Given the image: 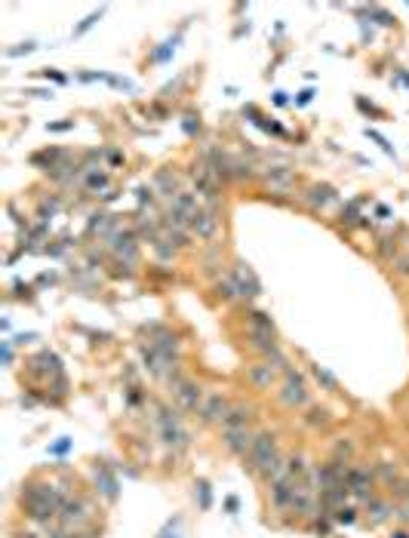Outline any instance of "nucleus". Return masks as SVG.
Returning <instances> with one entry per match:
<instances>
[{
  "mask_svg": "<svg viewBox=\"0 0 409 538\" xmlns=\"http://www.w3.org/2000/svg\"><path fill=\"white\" fill-rule=\"evenodd\" d=\"M243 468L253 473L256 480H262L265 486L274 483L286 468V455L280 452L277 434H271V430H256V443H253V449L247 452V458H243Z\"/></svg>",
  "mask_w": 409,
  "mask_h": 538,
  "instance_id": "nucleus-1",
  "label": "nucleus"
},
{
  "mask_svg": "<svg viewBox=\"0 0 409 538\" xmlns=\"http://www.w3.org/2000/svg\"><path fill=\"white\" fill-rule=\"evenodd\" d=\"M68 498V492L59 489L56 483H25L22 486V507H25V516L34 520L37 526H53L59 520V511Z\"/></svg>",
  "mask_w": 409,
  "mask_h": 538,
  "instance_id": "nucleus-2",
  "label": "nucleus"
},
{
  "mask_svg": "<svg viewBox=\"0 0 409 538\" xmlns=\"http://www.w3.org/2000/svg\"><path fill=\"white\" fill-rule=\"evenodd\" d=\"M157 437H160L163 446L182 452L188 449V430L182 425V415H178V409H169V406H160L157 409Z\"/></svg>",
  "mask_w": 409,
  "mask_h": 538,
  "instance_id": "nucleus-3",
  "label": "nucleus"
},
{
  "mask_svg": "<svg viewBox=\"0 0 409 538\" xmlns=\"http://www.w3.org/2000/svg\"><path fill=\"white\" fill-rule=\"evenodd\" d=\"M169 391H172V400H176V406H178V412H200V406H203V400H206V394L200 391V385H194L191 378H185V376H172L169 378Z\"/></svg>",
  "mask_w": 409,
  "mask_h": 538,
  "instance_id": "nucleus-4",
  "label": "nucleus"
},
{
  "mask_svg": "<svg viewBox=\"0 0 409 538\" xmlns=\"http://www.w3.org/2000/svg\"><path fill=\"white\" fill-rule=\"evenodd\" d=\"M277 400L286 409H305L308 403H311V394H308L305 376H299L296 369L283 372V385H280V391H277Z\"/></svg>",
  "mask_w": 409,
  "mask_h": 538,
  "instance_id": "nucleus-5",
  "label": "nucleus"
},
{
  "mask_svg": "<svg viewBox=\"0 0 409 538\" xmlns=\"http://www.w3.org/2000/svg\"><path fill=\"white\" fill-rule=\"evenodd\" d=\"M348 492L354 501H369L376 495V471L366 468V464H351L348 468Z\"/></svg>",
  "mask_w": 409,
  "mask_h": 538,
  "instance_id": "nucleus-6",
  "label": "nucleus"
},
{
  "mask_svg": "<svg viewBox=\"0 0 409 538\" xmlns=\"http://www.w3.org/2000/svg\"><path fill=\"white\" fill-rule=\"evenodd\" d=\"M228 280H231L237 299H256L262 296V283H258V277L253 274V268L243 262H237L231 271H228Z\"/></svg>",
  "mask_w": 409,
  "mask_h": 538,
  "instance_id": "nucleus-7",
  "label": "nucleus"
},
{
  "mask_svg": "<svg viewBox=\"0 0 409 538\" xmlns=\"http://www.w3.org/2000/svg\"><path fill=\"white\" fill-rule=\"evenodd\" d=\"M231 406H234L231 400H228V397H222L219 391H215V394H206V400H203V406H200L197 419L203 421V425H219V428H222V421L228 419Z\"/></svg>",
  "mask_w": 409,
  "mask_h": 538,
  "instance_id": "nucleus-8",
  "label": "nucleus"
},
{
  "mask_svg": "<svg viewBox=\"0 0 409 538\" xmlns=\"http://www.w3.org/2000/svg\"><path fill=\"white\" fill-rule=\"evenodd\" d=\"M92 483H96V492L102 495V498L117 501L120 480H117V473H114V468L108 462H96V464H92Z\"/></svg>",
  "mask_w": 409,
  "mask_h": 538,
  "instance_id": "nucleus-9",
  "label": "nucleus"
},
{
  "mask_svg": "<svg viewBox=\"0 0 409 538\" xmlns=\"http://www.w3.org/2000/svg\"><path fill=\"white\" fill-rule=\"evenodd\" d=\"M222 443H225V449L231 452V455H237L243 462L247 452L253 449V443H256V430L253 428H225L222 430Z\"/></svg>",
  "mask_w": 409,
  "mask_h": 538,
  "instance_id": "nucleus-10",
  "label": "nucleus"
},
{
  "mask_svg": "<svg viewBox=\"0 0 409 538\" xmlns=\"http://www.w3.org/2000/svg\"><path fill=\"white\" fill-rule=\"evenodd\" d=\"M191 178H194L197 194L206 200V206H215V200H219V178L212 176V169L206 167V163H197V167L191 169Z\"/></svg>",
  "mask_w": 409,
  "mask_h": 538,
  "instance_id": "nucleus-11",
  "label": "nucleus"
},
{
  "mask_svg": "<svg viewBox=\"0 0 409 538\" xmlns=\"http://www.w3.org/2000/svg\"><path fill=\"white\" fill-rule=\"evenodd\" d=\"M169 212H172V215H178V219H182L185 225H191V221L197 219V212H200L197 194H191V191H178L176 197L169 200Z\"/></svg>",
  "mask_w": 409,
  "mask_h": 538,
  "instance_id": "nucleus-12",
  "label": "nucleus"
},
{
  "mask_svg": "<svg viewBox=\"0 0 409 538\" xmlns=\"http://www.w3.org/2000/svg\"><path fill=\"white\" fill-rule=\"evenodd\" d=\"M191 234H197L200 240H212L219 234V212H215V206H200L197 219L191 221Z\"/></svg>",
  "mask_w": 409,
  "mask_h": 538,
  "instance_id": "nucleus-13",
  "label": "nucleus"
},
{
  "mask_svg": "<svg viewBox=\"0 0 409 538\" xmlns=\"http://www.w3.org/2000/svg\"><path fill=\"white\" fill-rule=\"evenodd\" d=\"M277 366H271L268 360H262V363H253V366H247V382L256 387V391H271V385L277 382Z\"/></svg>",
  "mask_w": 409,
  "mask_h": 538,
  "instance_id": "nucleus-14",
  "label": "nucleus"
},
{
  "mask_svg": "<svg viewBox=\"0 0 409 538\" xmlns=\"http://www.w3.org/2000/svg\"><path fill=\"white\" fill-rule=\"evenodd\" d=\"M253 419H256V409L249 403H234L228 419L222 421V430L225 428H253Z\"/></svg>",
  "mask_w": 409,
  "mask_h": 538,
  "instance_id": "nucleus-15",
  "label": "nucleus"
},
{
  "mask_svg": "<svg viewBox=\"0 0 409 538\" xmlns=\"http://www.w3.org/2000/svg\"><path fill=\"white\" fill-rule=\"evenodd\" d=\"M301 200H305L311 210H326V206L335 200V191L329 188V185H311V188L301 194Z\"/></svg>",
  "mask_w": 409,
  "mask_h": 538,
  "instance_id": "nucleus-16",
  "label": "nucleus"
},
{
  "mask_svg": "<svg viewBox=\"0 0 409 538\" xmlns=\"http://www.w3.org/2000/svg\"><path fill=\"white\" fill-rule=\"evenodd\" d=\"M111 249H114V255H117L120 262H124V258L129 264L139 262V246H135L133 234H117V237H114V243H111Z\"/></svg>",
  "mask_w": 409,
  "mask_h": 538,
  "instance_id": "nucleus-17",
  "label": "nucleus"
},
{
  "mask_svg": "<svg viewBox=\"0 0 409 538\" xmlns=\"http://www.w3.org/2000/svg\"><path fill=\"white\" fill-rule=\"evenodd\" d=\"M265 185L268 188H290V185H296V172L290 167H271L265 169Z\"/></svg>",
  "mask_w": 409,
  "mask_h": 538,
  "instance_id": "nucleus-18",
  "label": "nucleus"
},
{
  "mask_svg": "<svg viewBox=\"0 0 409 538\" xmlns=\"http://www.w3.org/2000/svg\"><path fill=\"white\" fill-rule=\"evenodd\" d=\"M366 511H369L372 526H378V523H385L391 514H397V511H394L391 501H387V498H378V495H372V498L366 501Z\"/></svg>",
  "mask_w": 409,
  "mask_h": 538,
  "instance_id": "nucleus-19",
  "label": "nucleus"
},
{
  "mask_svg": "<svg viewBox=\"0 0 409 538\" xmlns=\"http://www.w3.org/2000/svg\"><path fill=\"white\" fill-rule=\"evenodd\" d=\"M311 376H314V382L320 385V391H329V394H339V378L333 376V372L326 369V366H320V363H314L311 366Z\"/></svg>",
  "mask_w": 409,
  "mask_h": 538,
  "instance_id": "nucleus-20",
  "label": "nucleus"
},
{
  "mask_svg": "<svg viewBox=\"0 0 409 538\" xmlns=\"http://www.w3.org/2000/svg\"><path fill=\"white\" fill-rule=\"evenodd\" d=\"M357 458V449H354V440H348V437H342L339 443L333 446V462L339 464H354Z\"/></svg>",
  "mask_w": 409,
  "mask_h": 538,
  "instance_id": "nucleus-21",
  "label": "nucleus"
},
{
  "mask_svg": "<svg viewBox=\"0 0 409 538\" xmlns=\"http://www.w3.org/2000/svg\"><path fill=\"white\" fill-rule=\"evenodd\" d=\"M194 501H197L200 511H210L212 507V489H210V480H197L194 483Z\"/></svg>",
  "mask_w": 409,
  "mask_h": 538,
  "instance_id": "nucleus-22",
  "label": "nucleus"
},
{
  "mask_svg": "<svg viewBox=\"0 0 409 538\" xmlns=\"http://www.w3.org/2000/svg\"><path fill=\"white\" fill-rule=\"evenodd\" d=\"M154 185L160 188V194H167L169 200L178 194V191H176V176H172V172H167V169H163V172H157V176H154Z\"/></svg>",
  "mask_w": 409,
  "mask_h": 538,
  "instance_id": "nucleus-23",
  "label": "nucleus"
},
{
  "mask_svg": "<svg viewBox=\"0 0 409 538\" xmlns=\"http://www.w3.org/2000/svg\"><path fill=\"white\" fill-rule=\"evenodd\" d=\"M333 514H314V520H311V532L314 535H323L326 538L329 532H333Z\"/></svg>",
  "mask_w": 409,
  "mask_h": 538,
  "instance_id": "nucleus-24",
  "label": "nucleus"
},
{
  "mask_svg": "<svg viewBox=\"0 0 409 538\" xmlns=\"http://www.w3.org/2000/svg\"><path fill=\"white\" fill-rule=\"evenodd\" d=\"M333 520H335V526H354V523H357V507L354 505L339 507V511L333 514Z\"/></svg>",
  "mask_w": 409,
  "mask_h": 538,
  "instance_id": "nucleus-25",
  "label": "nucleus"
},
{
  "mask_svg": "<svg viewBox=\"0 0 409 538\" xmlns=\"http://www.w3.org/2000/svg\"><path fill=\"white\" fill-rule=\"evenodd\" d=\"M86 191H102L108 188V176L105 172H99V169H86Z\"/></svg>",
  "mask_w": 409,
  "mask_h": 538,
  "instance_id": "nucleus-26",
  "label": "nucleus"
},
{
  "mask_svg": "<svg viewBox=\"0 0 409 538\" xmlns=\"http://www.w3.org/2000/svg\"><path fill=\"white\" fill-rule=\"evenodd\" d=\"M308 425H314V428H323V425H329V409H323V406H311L308 409Z\"/></svg>",
  "mask_w": 409,
  "mask_h": 538,
  "instance_id": "nucleus-27",
  "label": "nucleus"
},
{
  "mask_svg": "<svg viewBox=\"0 0 409 538\" xmlns=\"http://www.w3.org/2000/svg\"><path fill=\"white\" fill-rule=\"evenodd\" d=\"M357 219H360V200H351L342 210V225H357Z\"/></svg>",
  "mask_w": 409,
  "mask_h": 538,
  "instance_id": "nucleus-28",
  "label": "nucleus"
},
{
  "mask_svg": "<svg viewBox=\"0 0 409 538\" xmlns=\"http://www.w3.org/2000/svg\"><path fill=\"white\" fill-rule=\"evenodd\" d=\"M215 296H219L222 301H231V299H237V292H234V286H231V280H219V283H215Z\"/></svg>",
  "mask_w": 409,
  "mask_h": 538,
  "instance_id": "nucleus-29",
  "label": "nucleus"
},
{
  "mask_svg": "<svg viewBox=\"0 0 409 538\" xmlns=\"http://www.w3.org/2000/svg\"><path fill=\"white\" fill-rule=\"evenodd\" d=\"M102 16H105V10H99V12H92V16H86V19L81 22V25H77V28H74V37H81V34H83V31H90V28H92V25H96V22H99V19H102Z\"/></svg>",
  "mask_w": 409,
  "mask_h": 538,
  "instance_id": "nucleus-30",
  "label": "nucleus"
},
{
  "mask_svg": "<svg viewBox=\"0 0 409 538\" xmlns=\"http://www.w3.org/2000/svg\"><path fill=\"white\" fill-rule=\"evenodd\" d=\"M176 43H178V37H172L169 43H163V49H157V53H154V56H151V59H154V62H167V59H169V56H172V53H176Z\"/></svg>",
  "mask_w": 409,
  "mask_h": 538,
  "instance_id": "nucleus-31",
  "label": "nucleus"
},
{
  "mask_svg": "<svg viewBox=\"0 0 409 538\" xmlns=\"http://www.w3.org/2000/svg\"><path fill=\"white\" fill-rule=\"evenodd\" d=\"M366 135H369V139H372V142H376V145H378V148H382V151H385V154H391V157H394V148H391V145H387V139H385V135H378V133H376V129H366Z\"/></svg>",
  "mask_w": 409,
  "mask_h": 538,
  "instance_id": "nucleus-32",
  "label": "nucleus"
},
{
  "mask_svg": "<svg viewBox=\"0 0 409 538\" xmlns=\"http://www.w3.org/2000/svg\"><path fill=\"white\" fill-rule=\"evenodd\" d=\"M68 449H71V440H68V437H59V443L49 446V455H65Z\"/></svg>",
  "mask_w": 409,
  "mask_h": 538,
  "instance_id": "nucleus-33",
  "label": "nucleus"
},
{
  "mask_svg": "<svg viewBox=\"0 0 409 538\" xmlns=\"http://www.w3.org/2000/svg\"><path fill=\"white\" fill-rule=\"evenodd\" d=\"M178 523H182L178 516H176V520H169L167 526L160 529V535H157V538H178V532H176V529H178Z\"/></svg>",
  "mask_w": 409,
  "mask_h": 538,
  "instance_id": "nucleus-34",
  "label": "nucleus"
},
{
  "mask_svg": "<svg viewBox=\"0 0 409 538\" xmlns=\"http://www.w3.org/2000/svg\"><path fill=\"white\" fill-rule=\"evenodd\" d=\"M394 268H397V274L409 277V253H406V255H397V262H394Z\"/></svg>",
  "mask_w": 409,
  "mask_h": 538,
  "instance_id": "nucleus-35",
  "label": "nucleus"
},
{
  "mask_svg": "<svg viewBox=\"0 0 409 538\" xmlns=\"http://www.w3.org/2000/svg\"><path fill=\"white\" fill-rule=\"evenodd\" d=\"M34 49H37V47H34V43H22V47L19 49H6V56H10V59H12V56H22V53H34Z\"/></svg>",
  "mask_w": 409,
  "mask_h": 538,
  "instance_id": "nucleus-36",
  "label": "nucleus"
},
{
  "mask_svg": "<svg viewBox=\"0 0 409 538\" xmlns=\"http://www.w3.org/2000/svg\"><path fill=\"white\" fill-rule=\"evenodd\" d=\"M225 511H228V514H237V511H240V501H237L234 495H228V498H225Z\"/></svg>",
  "mask_w": 409,
  "mask_h": 538,
  "instance_id": "nucleus-37",
  "label": "nucleus"
},
{
  "mask_svg": "<svg viewBox=\"0 0 409 538\" xmlns=\"http://www.w3.org/2000/svg\"><path fill=\"white\" fill-rule=\"evenodd\" d=\"M314 99V92L311 90H305V92H299V99H296V105H308Z\"/></svg>",
  "mask_w": 409,
  "mask_h": 538,
  "instance_id": "nucleus-38",
  "label": "nucleus"
},
{
  "mask_svg": "<svg viewBox=\"0 0 409 538\" xmlns=\"http://www.w3.org/2000/svg\"><path fill=\"white\" fill-rule=\"evenodd\" d=\"M3 363H6V366L12 363V344H10V342H3Z\"/></svg>",
  "mask_w": 409,
  "mask_h": 538,
  "instance_id": "nucleus-39",
  "label": "nucleus"
},
{
  "mask_svg": "<svg viewBox=\"0 0 409 538\" xmlns=\"http://www.w3.org/2000/svg\"><path fill=\"white\" fill-rule=\"evenodd\" d=\"M274 105H286V92H274Z\"/></svg>",
  "mask_w": 409,
  "mask_h": 538,
  "instance_id": "nucleus-40",
  "label": "nucleus"
},
{
  "mask_svg": "<svg viewBox=\"0 0 409 538\" xmlns=\"http://www.w3.org/2000/svg\"><path fill=\"white\" fill-rule=\"evenodd\" d=\"M49 129H53V133H62V129H71V124H53Z\"/></svg>",
  "mask_w": 409,
  "mask_h": 538,
  "instance_id": "nucleus-41",
  "label": "nucleus"
},
{
  "mask_svg": "<svg viewBox=\"0 0 409 538\" xmlns=\"http://www.w3.org/2000/svg\"><path fill=\"white\" fill-rule=\"evenodd\" d=\"M391 538H409L406 529H397V532H391Z\"/></svg>",
  "mask_w": 409,
  "mask_h": 538,
  "instance_id": "nucleus-42",
  "label": "nucleus"
},
{
  "mask_svg": "<svg viewBox=\"0 0 409 538\" xmlns=\"http://www.w3.org/2000/svg\"><path fill=\"white\" fill-rule=\"evenodd\" d=\"M403 498H409V489H406V495H403Z\"/></svg>",
  "mask_w": 409,
  "mask_h": 538,
  "instance_id": "nucleus-43",
  "label": "nucleus"
}]
</instances>
